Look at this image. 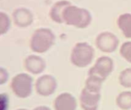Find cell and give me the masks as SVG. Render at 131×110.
I'll return each mask as SVG.
<instances>
[{
    "label": "cell",
    "mask_w": 131,
    "mask_h": 110,
    "mask_svg": "<svg viewBox=\"0 0 131 110\" xmlns=\"http://www.w3.org/2000/svg\"><path fill=\"white\" fill-rule=\"evenodd\" d=\"M62 17L64 24L80 29L88 28L92 21V15L88 9L72 4L65 8Z\"/></svg>",
    "instance_id": "cell-1"
},
{
    "label": "cell",
    "mask_w": 131,
    "mask_h": 110,
    "mask_svg": "<svg viewBox=\"0 0 131 110\" xmlns=\"http://www.w3.org/2000/svg\"><path fill=\"white\" fill-rule=\"evenodd\" d=\"M55 43L54 32L47 28L36 29L30 39V48L37 54H43L49 51Z\"/></svg>",
    "instance_id": "cell-2"
},
{
    "label": "cell",
    "mask_w": 131,
    "mask_h": 110,
    "mask_svg": "<svg viewBox=\"0 0 131 110\" xmlns=\"http://www.w3.org/2000/svg\"><path fill=\"white\" fill-rule=\"evenodd\" d=\"M94 57V49L87 42H78L73 47L71 53V64L79 68L89 66Z\"/></svg>",
    "instance_id": "cell-3"
},
{
    "label": "cell",
    "mask_w": 131,
    "mask_h": 110,
    "mask_svg": "<svg viewBox=\"0 0 131 110\" xmlns=\"http://www.w3.org/2000/svg\"><path fill=\"white\" fill-rule=\"evenodd\" d=\"M10 88L15 96L20 99H26L32 93L33 78L28 74H18L11 80Z\"/></svg>",
    "instance_id": "cell-4"
},
{
    "label": "cell",
    "mask_w": 131,
    "mask_h": 110,
    "mask_svg": "<svg viewBox=\"0 0 131 110\" xmlns=\"http://www.w3.org/2000/svg\"><path fill=\"white\" fill-rule=\"evenodd\" d=\"M114 68V63L111 57L108 56L100 57L92 67L88 70V76H95L104 81L112 74Z\"/></svg>",
    "instance_id": "cell-5"
},
{
    "label": "cell",
    "mask_w": 131,
    "mask_h": 110,
    "mask_svg": "<svg viewBox=\"0 0 131 110\" xmlns=\"http://www.w3.org/2000/svg\"><path fill=\"white\" fill-rule=\"evenodd\" d=\"M96 47L104 53H113L119 46L118 38L112 32L104 31L100 33L95 40Z\"/></svg>",
    "instance_id": "cell-6"
},
{
    "label": "cell",
    "mask_w": 131,
    "mask_h": 110,
    "mask_svg": "<svg viewBox=\"0 0 131 110\" xmlns=\"http://www.w3.org/2000/svg\"><path fill=\"white\" fill-rule=\"evenodd\" d=\"M35 87L36 93L39 96L47 97L54 93L58 87V83L53 76L44 74L38 78Z\"/></svg>",
    "instance_id": "cell-7"
},
{
    "label": "cell",
    "mask_w": 131,
    "mask_h": 110,
    "mask_svg": "<svg viewBox=\"0 0 131 110\" xmlns=\"http://www.w3.org/2000/svg\"><path fill=\"white\" fill-rule=\"evenodd\" d=\"M101 99V93H93L84 88L80 95L81 107L83 110H97Z\"/></svg>",
    "instance_id": "cell-8"
},
{
    "label": "cell",
    "mask_w": 131,
    "mask_h": 110,
    "mask_svg": "<svg viewBox=\"0 0 131 110\" xmlns=\"http://www.w3.org/2000/svg\"><path fill=\"white\" fill-rule=\"evenodd\" d=\"M24 67L28 73L38 75L44 72L46 68V63L41 57L31 54L25 57L24 60Z\"/></svg>",
    "instance_id": "cell-9"
},
{
    "label": "cell",
    "mask_w": 131,
    "mask_h": 110,
    "mask_svg": "<svg viewBox=\"0 0 131 110\" xmlns=\"http://www.w3.org/2000/svg\"><path fill=\"white\" fill-rule=\"evenodd\" d=\"M12 20L17 27L27 28L33 23L34 15L28 8L20 7L14 10L12 13Z\"/></svg>",
    "instance_id": "cell-10"
},
{
    "label": "cell",
    "mask_w": 131,
    "mask_h": 110,
    "mask_svg": "<svg viewBox=\"0 0 131 110\" xmlns=\"http://www.w3.org/2000/svg\"><path fill=\"white\" fill-rule=\"evenodd\" d=\"M53 106L54 110H76L78 103L76 98L71 93L64 92L55 98Z\"/></svg>",
    "instance_id": "cell-11"
},
{
    "label": "cell",
    "mask_w": 131,
    "mask_h": 110,
    "mask_svg": "<svg viewBox=\"0 0 131 110\" xmlns=\"http://www.w3.org/2000/svg\"><path fill=\"white\" fill-rule=\"evenodd\" d=\"M71 5V3L69 1L66 0H61L58 2H56L51 8L49 11V16L51 19L58 23V24H63V12L66 7Z\"/></svg>",
    "instance_id": "cell-12"
},
{
    "label": "cell",
    "mask_w": 131,
    "mask_h": 110,
    "mask_svg": "<svg viewBox=\"0 0 131 110\" xmlns=\"http://www.w3.org/2000/svg\"><path fill=\"white\" fill-rule=\"evenodd\" d=\"M119 29L126 38H131V13L121 15L117 21Z\"/></svg>",
    "instance_id": "cell-13"
},
{
    "label": "cell",
    "mask_w": 131,
    "mask_h": 110,
    "mask_svg": "<svg viewBox=\"0 0 131 110\" xmlns=\"http://www.w3.org/2000/svg\"><path fill=\"white\" fill-rule=\"evenodd\" d=\"M104 81L101 78L95 76H88V78L85 81V86L84 88L88 90V91L101 93L102 84Z\"/></svg>",
    "instance_id": "cell-14"
},
{
    "label": "cell",
    "mask_w": 131,
    "mask_h": 110,
    "mask_svg": "<svg viewBox=\"0 0 131 110\" xmlns=\"http://www.w3.org/2000/svg\"><path fill=\"white\" fill-rule=\"evenodd\" d=\"M117 106L122 110L131 109V91H123L116 98Z\"/></svg>",
    "instance_id": "cell-15"
},
{
    "label": "cell",
    "mask_w": 131,
    "mask_h": 110,
    "mask_svg": "<svg viewBox=\"0 0 131 110\" xmlns=\"http://www.w3.org/2000/svg\"><path fill=\"white\" fill-rule=\"evenodd\" d=\"M119 83L125 88H131V67L123 70L119 75Z\"/></svg>",
    "instance_id": "cell-16"
},
{
    "label": "cell",
    "mask_w": 131,
    "mask_h": 110,
    "mask_svg": "<svg viewBox=\"0 0 131 110\" xmlns=\"http://www.w3.org/2000/svg\"><path fill=\"white\" fill-rule=\"evenodd\" d=\"M0 26L1 35H4L8 33L11 27V18L4 11L0 12Z\"/></svg>",
    "instance_id": "cell-17"
},
{
    "label": "cell",
    "mask_w": 131,
    "mask_h": 110,
    "mask_svg": "<svg viewBox=\"0 0 131 110\" xmlns=\"http://www.w3.org/2000/svg\"><path fill=\"white\" fill-rule=\"evenodd\" d=\"M120 54L125 60L131 64V41L123 43L120 48Z\"/></svg>",
    "instance_id": "cell-18"
},
{
    "label": "cell",
    "mask_w": 131,
    "mask_h": 110,
    "mask_svg": "<svg viewBox=\"0 0 131 110\" xmlns=\"http://www.w3.org/2000/svg\"><path fill=\"white\" fill-rule=\"evenodd\" d=\"M8 73L6 69L4 67H1L0 69V85H3L8 81Z\"/></svg>",
    "instance_id": "cell-19"
},
{
    "label": "cell",
    "mask_w": 131,
    "mask_h": 110,
    "mask_svg": "<svg viewBox=\"0 0 131 110\" xmlns=\"http://www.w3.org/2000/svg\"><path fill=\"white\" fill-rule=\"evenodd\" d=\"M8 106V96L5 93L1 94V110H7Z\"/></svg>",
    "instance_id": "cell-20"
},
{
    "label": "cell",
    "mask_w": 131,
    "mask_h": 110,
    "mask_svg": "<svg viewBox=\"0 0 131 110\" xmlns=\"http://www.w3.org/2000/svg\"><path fill=\"white\" fill-rule=\"evenodd\" d=\"M28 110V109H27ZM32 110H51L49 107L48 106H37L35 107V109H33Z\"/></svg>",
    "instance_id": "cell-21"
},
{
    "label": "cell",
    "mask_w": 131,
    "mask_h": 110,
    "mask_svg": "<svg viewBox=\"0 0 131 110\" xmlns=\"http://www.w3.org/2000/svg\"><path fill=\"white\" fill-rule=\"evenodd\" d=\"M16 110H27L26 109H16Z\"/></svg>",
    "instance_id": "cell-22"
}]
</instances>
